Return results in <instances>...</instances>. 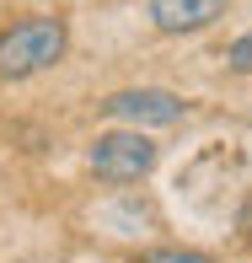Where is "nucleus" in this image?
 <instances>
[{
	"label": "nucleus",
	"mask_w": 252,
	"mask_h": 263,
	"mask_svg": "<svg viewBox=\"0 0 252 263\" xmlns=\"http://www.w3.org/2000/svg\"><path fill=\"white\" fill-rule=\"evenodd\" d=\"M70 49L65 16H22L0 32V81H32L54 70Z\"/></svg>",
	"instance_id": "nucleus-1"
},
{
	"label": "nucleus",
	"mask_w": 252,
	"mask_h": 263,
	"mask_svg": "<svg viewBox=\"0 0 252 263\" xmlns=\"http://www.w3.org/2000/svg\"><path fill=\"white\" fill-rule=\"evenodd\" d=\"M140 263H220V258L199 253V247H150V253H140Z\"/></svg>",
	"instance_id": "nucleus-5"
},
{
	"label": "nucleus",
	"mask_w": 252,
	"mask_h": 263,
	"mask_svg": "<svg viewBox=\"0 0 252 263\" xmlns=\"http://www.w3.org/2000/svg\"><path fill=\"white\" fill-rule=\"evenodd\" d=\"M91 172L102 177V183H140V177L156 166V145L150 135H140V129H107V135L91 140Z\"/></svg>",
	"instance_id": "nucleus-2"
},
{
	"label": "nucleus",
	"mask_w": 252,
	"mask_h": 263,
	"mask_svg": "<svg viewBox=\"0 0 252 263\" xmlns=\"http://www.w3.org/2000/svg\"><path fill=\"white\" fill-rule=\"evenodd\" d=\"M225 11H231V0H150L145 16H150L156 32H166V38H188V32L215 27Z\"/></svg>",
	"instance_id": "nucleus-4"
},
{
	"label": "nucleus",
	"mask_w": 252,
	"mask_h": 263,
	"mask_svg": "<svg viewBox=\"0 0 252 263\" xmlns=\"http://www.w3.org/2000/svg\"><path fill=\"white\" fill-rule=\"evenodd\" d=\"M107 118H129V124L145 135V124H177V118L188 113V102L177 97V91L166 86H134V91H113V97L102 102Z\"/></svg>",
	"instance_id": "nucleus-3"
},
{
	"label": "nucleus",
	"mask_w": 252,
	"mask_h": 263,
	"mask_svg": "<svg viewBox=\"0 0 252 263\" xmlns=\"http://www.w3.org/2000/svg\"><path fill=\"white\" fill-rule=\"evenodd\" d=\"M225 65H231L236 76H252V32H242V38L225 49Z\"/></svg>",
	"instance_id": "nucleus-6"
}]
</instances>
